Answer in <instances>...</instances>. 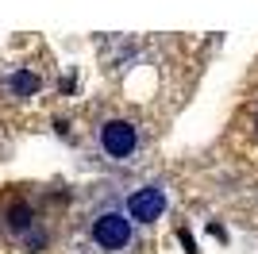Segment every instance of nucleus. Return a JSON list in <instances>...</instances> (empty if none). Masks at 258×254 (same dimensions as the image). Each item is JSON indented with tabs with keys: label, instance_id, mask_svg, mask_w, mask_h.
<instances>
[{
	"label": "nucleus",
	"instance_id": "1",
	"mask_svg": "<svg viewBox=\"0 0 258 254\" xmlns=\"http://www.w3.org/2000/svg\"><path fill=\"white\" fill-rule=\"evenodd\" d=\"M93 239L104 250H127L131 239H135V223L127 220L123 208H104L93 216Z\"/></svg>",
	"mask_w": 258,
	"mask_h": 254
},
{
	"label": "nucleus",
	"instance_id": "2",
	"mask_svg": "<svg viewBox=\"0 0 258 254\" xmlns=\"http://www.w3.org/2000/svg\"><path fill=\"white\" fill-rule=\"evenodd\" d=\"M135 147H139V127L131 119H108V123H100V150L108 158L123 162L135 154Z\"/></svg>",
	"mask_w": 258,
	"mask_h": 254
},
{
	"label": "nucleus",
	"instance_id": "3",
	"mask_svg": "<svg viewBox=\"0 0 258 254\" xmlns=\"http://www.w3.org/2000/svg\"><path fill=\"white\" fill-rule=\"evenodd\" d=\"M166 212V189L158 185H143L127 197V220L131 223H154Z\"/></svg>",
	"mask_w": 258,
	"mask_h": 254
},
{
	"label": "nucleus",
	"instance_id": "4",
	"mask_svg": "<svg viewBox=\"0 0 258 254\" xmlns=\"http://www.w3.org/2000/svg\"><path fill=\"white\" fill-rule=\"evenodd\" d=\"M12 93L16 96H35L39 89H43V81H39V74H31V70H16V74L8 77Z\"/></svg>",
	"mask_w": 258,
	"mask_h": 254
},
{
	"label": "nucleus",
	"instance_id": "5",
	"mask_svg": "<svg viewBox=\"0 0 258 254\" xmlns=\"http://www.w3.org/2000/svg\"><path fill=\"white\" fill-rule=\"evenodd\" d=\"M31 223H35L31 208H12V220H8L12 231H23V227H31Z\"/></svg>",
	"mask_w": 258,
	"mask_h": 254
},
{
	"label": "nucleus",
	"instance_id": "6",
	"mask_svg": "<svg viewBox=\"0 0 258 254\" xmlns=\"http://www.w3.org/2000/svg\"><path fill=\"white\" fill-rule=\"evenodd\" d=\"M177 239H181V246H185V254H197V243H193V235L185 231V227H181V231H177Z\"/></svg>",
	"mask_w": 258,
	"mask_h": 254
},
{
	"label": "nucleus",
	"instance_id": "7",
	"mask_svg": "<svg viewBox=\"0 0 258 254\" xmlns=\"http://www.w3.org/2000/svg\"><path fill=\"white\" fill-rule=\"evenodd\" d=\"M254 123H258V119H254Z\"/></svg>",
	"mask_w": 258,
	"mask_h": 254
}]
</instances>
